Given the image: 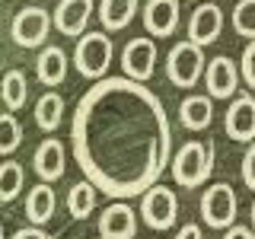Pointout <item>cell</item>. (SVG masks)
Returning a JSON list of instances; mask_svg holds the SVG:
<instances>
[{"instance_id": "obj_31", "label": "cell", "mask_w": 255, "mask_h": 239, "mask_svg": "<svg viewBox=\"0 0 255 239\" xmlns=\"http://www.w3.org/2000/svg\"><path fill=\"white\" fill-rule=\"evenodd\" d=\"M252 223H255V201H252Z\"/></svg>"}, {"instance_id": "obj_28", "label": "cell", "mask_w": 255, "mask_h": 239, "mask_svg": "<svg viewBox=\"0 0 255 239\" xmlns=\"http://www.w3.org/2000/svg\"><path fill=\"white\" fill-rule=\"evenodd\" d=\"M13 239H51L45 233V230H38V227H22V230H16Z\"/></svg>"}, {"instance_id": "obj_4", "label": "cell", "mask_w": 255, "mask_h": 239, "mask_svg": "<svg viewBox=\"0 0 255 239\" xmlns=\"http://www.w3.org/2000/svg\"><path fill=\"white\" fill-rule=\"evenodd\" d=\"M74 64L86 80H106V70L112 64V38L102 29L80 35L77 51H74Z\"/></svg>"}, {"instance_id": "obj_29", "label": "cell", "mask_w": 255, "mask_h": 239, "mask_svg": "<svg viewBox=\"0 0 255 239\" xmlns=\"http://www.w3.org/2000/svg\"><path fill=\"white\" fill-rule=\"evenodd\" d=\"M175 239H204V236H201V227H198V223H185Z\"/></svg>"}, {"instance_id": "obj_10", "label": "cell", "mask_w": 255, "mask_h": 239, "mask_svg": "<svg viewBox=\"0 0 255 239\" xmlns=\"http://www.w3.org/2000/svg\"><path fill=\"white\" fill-rule=\"evenodd\" d=\"M137 233V214L128 201H112L99 217V236L102 239H134Z\"/></svg>"}, {"instance_id": "obj_14", "label": "cell", "mask_w": 255, "mask_h": 239, "mask_svg": "<svg viewBox=\"0 0 255 239\" xmlns=\"http://www.w3.org/2000/svg\"><path fill=\"white\" fill-rule=\"evenodd\" d=\"M143 29L150 35H172L179 29V0H147Z\"/></svg>"}, {"instance_id": "obj_8", "label": "cell", "mask_w": 255, "mask_h": 239, "mask_svg": "<svg viewBox=\"0 0 255 239\" xmlns=\"http://www.w3.org/2000/svg\"><path fill=\"white\" fill-rule=\"evenodd\" d=\"M153 67H156V45L153 38L140 35V38H131L122 51V70L125 77L137 80V83H147L153 77Z\"/></svg>"}, {"instance_id": "obj_1", "label": "cell", "mask_w": 255, "mask_h": 239, "mask_svg": "<svg viewBox=\"0 0 255 239\" xmlns=\"http://www.w3.org/2000/svg\"><path fill=\"white\" fill-rule=\"evenodd\" d=\"M74 156L102 195H147L172 163V131L159 96L131 77H106L83 93L70 124Z\"/></svg>"}, {"instance_id": "obj_15", "label": "cell", "mask_w": 255, "mask_h": 239, "mask_svg": "<svg viewBox=\"0 0 255 239\" xmlns=\"http://www.w3.org/2000/svg\"><path fill=\"white\" fill-rule=\"evenodd\" d=\"M67 64L70 61H67V54H64V48L45 45L35 58V74L45 86H61L64 80H67Z\"/></svg>"}, {"instance_id": "obj_25", "label": "cell", "mask_w": 255, "mask_h": 239, "mask_svg": "<svg viewBox=\"0 0 255 239\" xmlns=\"http://www.w3.org/2000/svg\"><path fill=\"white\" fill-rule=\"evenodd\" d=\"M233 29L252 42L255 38V0H239L233 10Z\"/></svg>"}, {"instance_id": "obj_21", "label": "cell", "mask_w": 255, "mask_h": 239, "mask_svg": "<svg viewBox=\"0 0 255 239\" xmlns=\"http://www.w3.org/2000/svg\"><path fill=\"white\" fill-rule=\"evenodd\" d=\"M96 188L90 179H83V182H74L67 191V211H70V217L74 220H86L93 214V207H96Z\"/></svg>"}, {"instance_id": "obj_11", "label": "cell", "mask_w": 255, "mask_h": 239, "mask_svg": "<svg viewBox=\"0 0 255 239\" xmlns=\"http://www.w3.org/2000/svg\"><path fill=\"white\" fill-rule=\"evenodd\" d=\"M220 29H223V10L217 3L195 6V13H191V19H188V38L191 42L207 48L220 38Z\"/></svg>"}, {"instance_id": "obj_13", "label": "cell", "mask_w": 255, "mask_h": 239, "mask_svg": "<svg viewBox=\"0 0 255 239\" xmlns=\"http://www.w3.org/2000/svg\"><path fill=\"white\" fill-rule=\"evenodd\" d=\"M90 16H93V0H61L54 6V29L61 35L77 38V35H83Z\"/></svg>"}, {"instance_id": "obj_23", "label": "cell", "mask_w": 255, "mask_h": 239, "mask_svg": "<svg viewBox=\"0 0 255 239\" xmlns=\"http://www.w3.org/2000/svg\"><path fill=\"white\" fill-rule=\"evenodd\" d=\"M22 185H26V169H22L16 159H6V163L0 166V201L3 204L16 201V195L22 191Z\"/></svg>"}, {"instance_id": "obj_27", "label": "cell", "mask_w": 255, "mask_h": 239, "mask_svg": "<svg viewBox=\"0 0 255 239\" xmlns=\"http://www.w3.org/2000/svg\"><path fill=\"white\" fill-rule=\"evenodd\" d=\"M243 182L255 191V143H249V150L243 153Z\"/></svg>"}, {"instance_id": "obj_16", "label": "cell", "mask_w": 255, "mask_h": 239, "mask_svg": "<svg viewBox=\"0 0 255 239\" xmlns=\"http://www.w3.org/2000/svg\"><path fill=\"white\" fill-rule=\"evenodd\" d=\"M32 163H35V172L42 175L45 182H58L64 175V143L58 137H48L38 143L35 156H32Z\"/></svg>"}, {"instance_id": "obj_18", "label": "cell", "mask_w": 255, "mask_h": 239, "mask_svg": "<svg viewBox=\"0 0 255 239\" xmlns=\"http://www.w3.org/2000/svg\"><path fill=\"white\" fill-rule=\"evenodd\" d=\"M54 207H58V195H54V188L48 185H35L26 195V217L35 223V227H42L54 217Z\"/></svg>"}, {"instance_id": "obj_6", "label": "cell", "mask_w": 255, "mask_h": 239, "mask_svg": "<svg viewBox=\"0 0 255 239\" xmlns=\"http://www.w3.org/2000/svg\"><path fill=\"white\" fill-rule=\"evenodd\" d=\"M140 217L150 230H169L179 217V198L172 188L153 185L147 195H140Z\"/></svg>"}, {"instance_id": "obj_19", "label": "cell", "mask_w": 255, "mask_h": 239, "mask_svg": "<svg viewBox=\"0 0 255 239\" xmlns=\"http://www.w3.org/2000/svg\"><path fill=\"white\" fill-rule=\"evenodd\" d=\"M134 13H137V0H102L99 3V19L106 26V32L125 29L134 19Z\"/></svg>"}, {"instance_id": "obj_22", "label": "cell", "mask_w": 255, "mask_h": 239, "mask_svg": "<svg viewBox=\"0 0 255 239\" xmlns=\"http://www.w3.org/2000/svg\"><path fill=\"white\" fill-rule=\"evenodd\" d=\"M35 121L42 131H58L64 121V99L58 93H45L42 99L35 102Z\"/></svg>"}, {"instance_id": "obj_20", "label": "cell", "mask_w": 255, "mask_h": 239, "mask_svg": "<svg viewBox=\"0 0 255 239\" xmlns=\"http://www.w3.org/2000/svg\"><path fill=\"white\" fill-rule=\"evenodd\" d=\"M0 96H3V106L6 112H19L29 99V77L22 70H6L3 74V83H0Z\"/></svg>"}, {"instance_id": "obj_12", "label": "cell", "mask_w": 255, "mask_h": 239, "mask_svg": "<svg viewBox=\"0 0 255 239\" xmlns=\"http://www.w3.org/2000/svg\"><path fill=\"white\" fill-rule=\"evenodd\" d=\"M227 134L233 140H243V143H255V99L252 96H236L227 109Z\"/></svg>"}, {"instance_id": "obj_17", "label": "cell", "mask_w": 255, "mask_h": 239, "mask_svg": "<svg viewBox=\"0 0 255 239\" xmlns=\"http://www.w3.org/2000/svg\"><path fill=\"white\" fill-rule=\"evenodd\" d=\"M179 121L185 131H204L214 121V102L211 96H185L179 106Z\"/></svg>"}, {"instance_id": "obj_7", "label": "cell", "mask_w": 255, "mask_h": 239, "mask_svg": "<svg viewBox=\"0 0 255 239\" xmlns=\"http://www.w3.org/2000/svg\"><path fill=\"white\" fill-rule=\"evenodd\" d=\"M51 22H54V16H48L45 6H26V10H19L13 16V26H10L13 42L19 48L45 45L48 32H51Z\"/></svg>"}, {"instance_id": "obj_30", "label": "cell", "mask_w": 255, "mask_h": 239, "mask_svg": "<svg viewBox=\"0 0 255 239\" xmlns=\"http://www.w3.org/2000/svg\"><path fill=\"white\" fill-rule=\"evenodd\" d=\"M223 239H255V233H252L249 227H230Z\"/></svg>"}, {"instance_id": "obj_5", "label": "cell", "mask_w": 255, "mask_h": 239, "mask_svg": "<svg viewBox=\"0 0 255 239\" xmlns=\"http://www.w3.org/2000/svg\"><path fill=\"white\" fill-rule=\"evenodd\" d=\"M236 211H239V201H236V191L227 185V182H217L204 191L201 198V217L207 227L214 230H230L236 220Z\"/></svg>"}, {"instance_id": "obj_3", "label": "cell", "mask_w": 255, "mask_h": 239, "mask_svg": "<svg viewBox=\"0 0 255 239\" xmlns=\"http://www.w3.org/2000/svg\"><path fill=\"white\" fill-rule=\"evenodd\" d=\"M201 74H204L201 45H195L191 38H185V42L169 48V54H166V77H169L172 86L188 90V86H195L198 80H201Z\"/></svg>"}, {"instance_id": "obj_24", "label": "cell", "mask_w": 255, "mask_h": 239, "mask_svg": "<svg viewBox=\"0 0 255 239\" xmlns=\"http://www.w3.org/2000/svg\"><path fill=\"white\" fill-rule=\"evenodd\" d=\"M19 143H22V124L16 121L13 112H3L0 115V153L10 156Z\"/></svg>"}, {"instance_id": "obj_26", "label": "cell", "mask_w": 255, "mask_h": 239, "mask_svg": "<svg viewBox=\"0 0 255 239\" xmlns=\"http://www.w3.org/2000/svg\"><path fill=\"white\" fill-rule=\"evenodd\" d=\"M239 70H243V80L255 90V38L243 48V58H239Z\"/></svg>"}, {"instance_id": "obj_9", "label": "cell", "mask_w": 255, "mask_h": 239, "mask_svg": "<svg viewBox=\"0 0 255 239\" xmlns=\"http://www.w3.org/2000/svg\"><path fill=\"white\" fill-rule=\"evenodd\" d=\"M239 77H243V70H239L236 64L227 58V54L214 58L211 64H207V70H204L207 96H211V99H230V96H236V90H239Z\"/></svg>"}, {"instance_id": "obj_2", "label": "cell", "mask_w": 255, "mask_h": 239, "mask_svg": "<svg viewBox=\"0 0 255 239\" xmlns=\"http://www.w3.org/2000/svg\"><path fill=\"white\" fill-rule=\"evenodd\" d=\"M214 172V143L211 140H188L172 156V179L179 188H198Z\"/></svg>"}]
</instances>
